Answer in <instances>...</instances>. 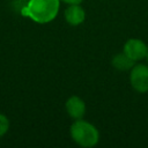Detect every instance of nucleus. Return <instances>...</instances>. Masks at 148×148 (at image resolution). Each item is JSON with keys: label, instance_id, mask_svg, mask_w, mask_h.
Segmentation results:
<instances>
[{"label": "nucleus", "instance_id": "nucleus-7", "mask_svg": "<svg viewBox=\"0 0 148 148\" xmlns=\"http://www.w3.org/2000/svg\"><path fill=\"white\" fill-rule=\"evenodd\" d=\"M111 65H112L116 69H118V71L126 72V71L132 69V67L135 65V61L132 60L130 57H127L124 52H121V53H117V54L112 58Z\"/></svg>", "mask_w": 148, "mask_h": 148}, {"label": "nucleus", "instance_id": "nucleus-1", "mask_svg": "<svg viewBox=\"0 0 148 148\" xmlns=\"http://www.w3.org/2000/svg\"><path fill=\"white\" fill-rule=\"evenodd\" d=\"M59 8L60 0H29L21 13L36 23L45 24L57 17Z\"/></svg>", "mask_w": 148, "mask_h": 148}, {"label": "nucleus", "instance_id": "nucleus-3", "mask_svg": "<svg viewBox=\"0 0 148 148\" xmlns=\"http://www.w3.org/2000/svg\"><path fill=\"white\" fill-rule=\"evenodd\" d=\"M130 83L132 88L140 92L145 94L148 91V65L135 64L130 73Z\"/></svg>", "mask_w": 148, "mask_h": 148}, {"label": "nucleus", "instance_id": "nucleus-2", "mask_svg": "<svg viewBox=\"0 0 148 148\" xmlns=\"http://www.w3.org/2000/svg\"><path fill=\"white\" fill-rule=\"evenodd\" d=\"M72 140L81 147H94L99 141V133L98 130L83 119L75 120L69 128Z\"/></svg>", "mask_w": 148, "mask_h": 148}, {"label": "nucleus", "instance_id": "nucleus-10", "mask_svg": "<svg viewBox=\"0 0 148 148\" xmlns=\"http://www.w3.org/2000/svg\"><path fill=\"white\" fill-rule=\"evenodd\" d=\"M146 58H147V60H148V53H147V57H146Z\"/></svg>", "mask_w": 148, "mask_h": 148}, {"label": "nucleus", "instance_id": "nucleus-8", "mask_svg": "<svg viewBox=\"0 0 148 148\" xmlns=\"http://www.w3.org/2000/svg\"><path fill=\"white\" fill-rule=\"evenodd\" d=\"M8 130H9V120L5 114L0 113V138L3 136L8 132Z\"/></svg>", "mask_w": 148, "mask_h": 148}, {"label": "nucleus", "instance_id": "nucleus-4", "mask_svg": "<svg viewBox=\"0 0 148 148\" xmlns=\"http://www.w3.org/2000/svg\"><path fill=\"white\" fill-rule=\"evenodd\" d=\"M123 52L127 57H130L132 60L139 61L147 57L148 46L146 45V43L143 40H141L139 38H130L125 43Z\"/></svg>", "mask_w": 148, "mask_h": 148}, {"label": "nucleus", "instance_id": "nucleus-5", "mask_svg": "<svg viewBox=\"0 0 148 148\" xmlns=\"http://www.w3.org/2000/svg\"><path fill=\"white\" fill-rule=\"evenodd\" d=\"M65 109L72 119H82L86 113V103L79 96H71L65 103Z\"/></svg>", "mask_w": 148, "mask_h": 148}, {"label": "nucleus", "instance_id": "nucleus-9", "mask_svg": "<svg viewBox=\"0 0 148 148\" xmlns=\"http://www.w3.org/2000/svg\"><path fill=\"white\" fill-rule=\"evenodd\" d=\"M65 3H68V5H80L81 2H83V0H60Z\"/></svg>", "mask_w": 148, "mask_h": 148}, {"label": "nucleus", "instance_id": "nucleus-6", "mask_svg": "<svg viewBox=\"0 0 148 148\" xmlns=\"http://www.w3.org/2000/svg\"><path fill=\"white\" fill-rule=\"evenodd\" d=\"M86 18V12L80 5H69L65 9V20L69 25L76 27L83 23Z\"/></svg>", "mask_w": 148, "mask_h": 148}]
</instances>
